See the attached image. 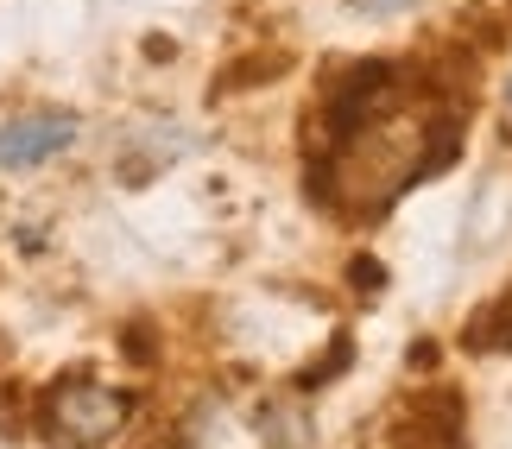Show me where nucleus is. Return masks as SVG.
<instances>
[{
  "label": "nucleus",
  "instance_id": "1",
  "mask_svg": "<svg viewBox=\"0 0 512 449\" xmlns=\"http://www.w3.org/2000/svg\"><path fill=\"white\" fill-rule=\"evenodd\" d=\"M127 412H133L127 393H114L102 380H57L45 399V424L64 443H108L127 424Z\"/></svg>",
  "mask_w": 512,
  "mask_h": 449
},
{
  "label": "nucleus",
  "instance_id": "3",
  "mask_svg": "<svg viewBox=\"0 0 512 449\" xmlns=\"http://www.w3.org/2000/svg\"><path fill=\"white\" fill-rule=\"evenodd\" d=\"M361 13H373V19H392V13H411L418 0H354Z\"/></svg>",
  "mask_w": 512,
  "mask_h": 449
},
{
  "label": "nucleus",
  "instance_id": "2",
  "mask_svg": "<svg viewBox=\"0 0 512 449\" xmlns=\"http://www.w3.org/2000/svg\"><path fill=\"white\" fill-rule=\"evenodd\" d=\"M76 146V114H19L0 127V171H32Z\"/></svg>",
  "mask_w": 512,
  "mask_h": 449
}]
</instances>
